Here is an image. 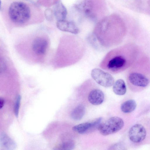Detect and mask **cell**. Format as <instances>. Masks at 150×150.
<instances>
[{
  "mask_svg": "<svg viewBox=\"0 0 150 150\" xmlns=\"http://www.w3.org/2000/svg\"><path fill=\"white\" fill-rule=\"evenodd\" d=\"M4 9L5 18L11 26L21 27L30 23L32 12L28 2L23 1H12L7 3Z\"/></svg>",
  "mask_w": 150,
  "mask_h": 150,
  "instance_id": "4",
  "label": "cell"
},
{
  "mask_svg": "<svg viewBox=\"0 0 150 150\" xmlns=\"http://www.w3.org/2000/svg\"><path fill=\"white\" fill-rule=\"evenodd\" d=\"M146 135V131L145 128L140 124H136L133 125L129 132L130 140L135 143L142 142L145 139Z\"/></svg>",
  "mask_w": 150,
  "mask_h": 150,
  "instance_id": "8",
  "label": "cell"
},
{
  "mask_svg": "<svg viewBox=\"0 0 150 150\" xmlns=\"http://www.w3.org/2000/svg\"><path fill=\"white\" fill-rule=\"evenodd\" d=\"M104 98L103 92L99 88L95 87L90 92L88 96V99L91 104L98 105L103 102Z\"/></svg>",
  "mask_w": 150,
  "mask_h": 150,
  "instance_id": "11",
  "label": "cell"
},
{
  "mask_svg": "<svg viewBox=\"0 0 150 150\" xmlns=\"http://www.w3.org/2000/svg\"><path fill=\"white\" fill-rule=\"evenodd\" d=\"M0 143L7 150H14L16 147L14 142L5 133L0 134Z\"/></svg>",
  "mask_w": 150,
  "mask_h": 150,
  "instance_id": "14",
  "label": "cell"
},
{
  "mask_svg": "<svg viewBox=\"0 0 150 150\" xmlns=\"http://www.w3.org/2000/svg\"><path fill=\"white\" fill-rule=\"evenodd\" d=\"M21 96L18 95L16 97L15 102L14 106V111L15 115L16 117H18V115L19 109L20 105L21 100Z\"/></svg>",
  "mask_w": 150,
  "mask_h": 150,
  "instance_id": "19",
  "label": "cell"
},
{
  "mask_svg": "<svg viewBox=\"0 0 150 150\" xmlns=\"http://www.w3.org/2000/svg\"><path fill=\"white\" fill-rule=\"evenodd\" d=\"M1 0H0V10L1 9Z\"/></svg>",
  "mask_w": 150,
  "mask_h": 150,
  "instance_id": "23",
  "label": "cell"
},
{
  "mask_svg": "<svg viewBox=\"0 0 150 150\" xmlns=\"http://www.w3.org/2000/svg\"><path fill=\"white\" fill-rule=\"evenodd\" d=\"M5 103L4 99L0 97V109H1L4 106Z\"/></svg>",
  "mask_w": 150,
  "mask_h": 150,
  "instance_id": "22",
  "label": "cell"
},
{
  "mask_svg": "<svg viewBox=\"0 0 150 150\" xmlns=\"http://www.w3.org/2000/svg\"><path fill=\"white\" fill-rule=\"evenodd\" d=\"M74 146V141L72 140H68L55 146L53 150H72Z\"/></svg>",
  "mask_w": 150,
  "mask_h": 150,
  "instance_id": "18",
  "label": "cell"
},
{
  "mask_svg": "<svg viewBox=\"0 0 150 150\" xmlns=\"http://www.w3.org/2000/svg\"><path fill=\"white\" fill-rule=\"evenodd\" d=\"M57 27L60 30L77 34L79 32V30L76 23L73 21L66 20L57 21Z\"/></svg>",
  "mask_w": 150,
  "mask_h": 150,
  "instance_id": "12",
  "label": "cell"
},
{
  "mask_svg": "<svg viewBox=\"0 0 150 150\" xmlns=\"http://www.w3.org/2000/svg\"><path fill=\"white\" fill-rule=\"evenodd\" d=\"M108 150H126V148L122 143H117L110 146Z\"/></svg>",
  "mask_w": 150,
  "mask_h": 150,
  "instance_id": "20",
  "label": "cell"
},
{
  "mask_svg": "<svg viewBox=\"0 0 150 150\" xmlns=\"http://www.w3.org/2000/svg\"><path fill=\"white\" fill-rule=\"evenodd\" d=\"M125 22L118 15L113 14L99 21L93 31V35L100 45L110 47L120 44L126 35Z\"/></svg>",
  "mask_w": 150,
  "mask_h": 150,
  "instance_id": "1",
  "label": "cell"
},
{
  "mask_svg": "<svg viewBox=\"0 0 150 150\" xmlns=\"http://www.w3.org/2000/svg\"><path fill=\"white\" fill-rule=\"evenodd\" d=\"M91 75L97 83L105 87H111L115 82L114 78L110 74L99 69L96 68L93 69Z\"/></svg>",
  "mask_w": 150,
  "mask_h": 150,
  "instance_id": "7",
  "label": "cell"
},
{
  "mask_svg": "<svg viewBox=\"0 0 150 150\" xmlns=\"http://www.w3.org/2000/svg\"><path fill=\"white\" fill-rule=\"evenodd\" d=\"M48 45V42L46 38L38 37L33 40L31 48L33 52L36 55H43L46 54Z\"/></svg>",
  "mask_w": 150,
  "mask_h": 150,
  "instance_id": "9",
  "label": "cell"
},
{
  "mask_svg": "<svg viewBox=\"0 0 150 150\" xmlns=\"http://www.w3.org/2000/svg\"><path fill=\"white\" fill-rule=\"evenodd\" d=\"M150 78L149 59L144 56L139 57L129 68L126 80L132 91L139 92L149 85Z\"/></svg>",
  "mask_w": 150,
  "mask_h": 150,
  "instance_id": "3",
  "label": "cell"
},
{
  "mask_svg": "<svg viewBox=\"0 0 150 150\" xmlns=\"http://www.w3.org/2000/svg\"><path fill=\"white\" fill-rule=\"evenodd\" d=\"M112 90L117 95L122 96L125 94L127 89L124 81L121 79L117 80L113 85Z\"/></svg>",
  "mask_w": 150,
  "mask_h": 150,
  "instance_id": "15",
  "label": "cell"
},
{
  "mask_svg": "<svg viewBox=\"0 0 150 150\" xmlns=\"http://www.w3.org/2000/svg\"><path fill=\"white\" fill-rule=\"evenodd\" d=\"M124 125V121L121 118L113 116L101 123L98 129L101 134L106 136L117 132L122 128Z\"/></svg>",
  "mask_w": 150,
  "mask_h": 150,
  "instance_id": "6",
  "label": "cell"
},
{
  "mask_svg": "<svg viewBox=\"0 0 150 150\" xmlns=\"http://www.w3.org/2000/svg\"><path fill=\"white\" fill-rule=\"evenodd\" d=\"M76 7L95 21H98L103 18L107 10L106 5L103 1H84L76 4Z\"/></svg>",
  "mask_w": 150,
  "mask_h": 150,
  "instance_id": "5",
  "label": "cell"
},
{
  "mask_svg": "<svg viewBox=\"0 0 150 150\" xmlns=\"http://www.w3.org/2000/svg\"><path fill=\"white\" fill-rule=\"evenodd\" d=\"M45 15L46 19L49 21H52L54 18L52 9L50 8L46 9L45 11Z\"/></svg>",
  "mask_w": 150,
  "mask_h": 150,
  "instance_id": "21",
  "label": "cell"
},
{
  "mask_svg": "<svg viewBox=\"0 0 150 150\" xmlns=\"http://www.w3.org/2000/svg\"><path fill=\"white\" fill-rule=\"evenodd\" d=\"M102 118L99 117L91 122L82 123L73 126V131L80 134H84L98 128Z\"/></svg>",
  "mask_w": 150,
  "mask_h": 150,
  "instance_id": "10",
  "label": "cell"
},
{
  "mask_svg": "<svg viewBox=\"0 0 150 150\" xmlns=\"http://www.w3.org/2000/svg\"><path fill=\"white\" fill-rule=\"evenodd\" d=\"M139 47L133 43L126 44L109 52L100 64L109 73L116 74L129 68L139 57Z\"/></svg>",
  "mask_w": 150,
  "mask_h": 150,
  "instance_id": "2",
  "label": "cell"
},
{
  "mask_svg": "<svg viewBox=\"0 0 150 150\" xmlns=\"http://www.w3.org/2000/svg\"><path fill=\"white\" fill-rule=\"evenodd\" d=\"M85 108L84 105L79 104L72 111L70 116L73 120H79L82 118L85 114Z\"/></svg>",
  "mask_w": 150,
  "mask_h": 150,
  "instance_id": "16",
  "label": "cell"
},
{
  "mask_svg": "<svg viewBox=\"0 0 150 150\" xmlns=\"http://www.w3.org/2000/svg\"><path fill=\"white\" fill-rule=\"evenodd\" d=\"M52 10L54 16L57 21L65 20L67 14V10L62 2L57 3Z\"/></svg>",
  "mask_w": 150,
  "mask_h": 150,
  "instance_id": "13",
  "label": "cell"
},
{
  "mask_svg": "<svg viewBox=\"0 0 150 150\" xmlns=\"http://www.w3.org/2000/svg\"><path fill=\"white\" fill-rule=\"evenodd\" d=\"M136 107L135 101L133 99H129L124 102L121 104L120 109L124 113H129L133 111Z\"/></svg>",
  "mask_w": 150,
  "mask_h": 150,
  "instance_id": "17",
  "label": "cell"
}]
</instances>
